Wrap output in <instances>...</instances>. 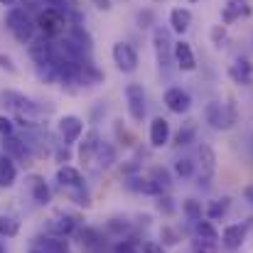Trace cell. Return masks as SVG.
<instances>
[{"label":"cell","mask_w":253,"mask_h":253,"mask_svg":"<svg viewBox=\"0 0 253 253\" xmlns=\"http://www.w3.org/2000/svg\"><path fill=\"white\" fill-rule=\"evenodd\" d=\"M5 27L10 30V35H12L20 44H27V42H32V35H35L37 22H32L30 15H27L22 7H10V10L5 12Z\"/></svg>","instance_id":"6da1fadb"},{"label":"cell","mask_w":253,"mask_h":253,"mask_svg":"<svg viewBox=\"0 0 253 253\" xmlns=\"http://www.w3.org/2000/svg\"><path fill=\"white\" fill-rule=\"evenodd\" d=\"M67 25H69V20H67L62 12L52 10V7H44V10H40V15H37V27H40V32H42L47 40L62 37L64 30H67Z\"/></svg>","instance_id":"7a4b0ae2"},{"label":"cell","mask_w":253,"mask_h":253,"mask_svg":"<svg viewBox=\"0 0 253 253\" xmlns=\"http://www.w3.org/2000/svg\"><path fill=\"white\" fill-rule=\"evenodd\" d=\"M126 103H128V113L135 123H143L145 118V111H148V96H145V88L143 84L133 82V84L126 86Z\"/></svg>","instance_id":"3957f363"},{"label":"cell","mask_w":253,"mask_h":253,"mask_svg":"<svg viewBox=\"0 0 253 253\" xmlns=\"http://www.w3.org/2000/svg\"><path fill=\"white\" fill-rule=\"evenodd\" d=\"M153 49H155V57H158V64L163 69H168L169 62L174 59V42L169 40V32L163 27H155L153 30Z\"/></svg>","instance_id":"277c9868"},{"label":"cell","mask_w":253,"mask_h":253,"mask_svg":"<svg viewBox=\"0 0 253 253\" xmlns=\"http://www.w3.org/2000/svg\"><path fill=\"white\" fill-rule=\"evenodd\" d=\"M111 54H113V62H116L118 72L133 74V72L138 69V52H135L133 44H128V42H116Z\"/></svg>","instance_id":"5b68a950"},{"label":"cell","mask_w":253,"mask_h":253,"mask_svg":"<svg viewBox=\"0 0 253 253\" xmlns=\"http://www.w3.org/2000/svg\"><path fill=\"white\" fill-rule=\"evenodd\" d=\"M0 98L10 106V108H15L17 113H22V116H37V113H42V106H37L30 96H25V93H17V91H10V88H5V91H0Z\"/></svg>","instance_id":"8992f818"},{"label":"cell","mask_w":253,"mask_h":253,"mask_svg":"<svg viewBox=\"0 0 253 253\" xmlns=\"http://www.w3.org/2000/svg\"><path fill=\"white\" fill-rule=\"evenodd\" d=\"M57 128H59V138L64 145H74L84 135V121L79 116H62Z\"/></svg>","instance_id":"52a82bcc"},{"label":"cell","mask_w":253,"mask_h":253,"mask_svg":"<svg viewBox=\"0 0 253 253\" xmlns=\"http://www.w3.org/2000/svg\"><path fill=\"white\" fill-rule=\"evenodd\" d=\"M27 54H30V59L35 62V67H37V64H52L54 57H57V47H54V42H49V40L42 37V40L30 42Z\"/></svg>","instance_id":"ba28073f"},{"label":"cell","mask_w":253,"mask_h":253,"mask_svg":"<svg viewBox=\"0 0 253 253\" xmlns=\"http://www.w3.org/2000/svg\"><path fill=\"white\" fill-rule=\"evenodd\" d=\"M163 101H165V106H168L172 113H179V116L192 108V96L182 86H169L168 91H165V96H163Z\"/></svg>","instance_id":"9c48e42d"},{"label":"cell","mask_w":253,"mask_h":253,"mask_svg":"<svg viewBox=\"0 0 253 253\" xmlns=\"http://www.w3.org/2000/svg\"><path fill=\"white\" fill-rule=\"evenodd\" d=\"M2 150L5 155H10L12 160H20L22 165H32V153H30V145L22 140V138H2Z\"/></svg>","instance_id":"30bf717a"},{"label":"cell","mask_w":253,"mask_h":253,"mask_svg":"<svg viewBox=\"0 0 253 253\" xmlns=\"http://www.w3.org/2000/svg\"><path fill=\"white\" fill-rule=\"evenodd\" d=\"M251 15V2L249 0H226L221 7V25H234L241 17Z\"/></svg>","instance_id":"8fae6325"},{"label":"cell","mask_w":253,"mask_h":253,"mask_svg":"<svg viewBox=\"0 0 253 253\" xmlns=\"http://www.w3.org/2000/svg\"><path fill=\"white\" fill-rule=\"evenodd\" d=\"M174 64L182 72H194L197 69V57H194V49H192L189 42H184V40L174 42Z\"/></svg>","instance_id":"7c38bea8"},{"label":"cell","mask_w":253,"mask_h":253,"mask_svg":"<svg viewBox=\"0 0 253 253\" xmlns=\"http://www.w3.org/2000/svg\"><path fill=\"white\" fill-rule=\"evenodd\" d=\"M204 121L214 128V130H226L229 121H226V106L219 101H209L204 106Z\"/></svg>","instance_id":"4fadbf2b"},{"label":"cell","mask_w":253,"mask_h":253,"mask_svg":"<svg viewBox=\"0 0 253 253\" xmlns=\"http://www.w3.org/2000/svg\"><path fill=\"white\" fill-rule=\"evenodd\" d=\"M246 231H249V224H229L221 234V244L229 249V251H236L244 246L246 241Z\"/></svg>","instance_id":"5bb4252c"},{"label":"cell","mask_w":253,"mask_h":253,"mask_svg":"<svg viewBox=\"0 0 253 253\" xmlns=\"http://www.w3.org/2000/svg\"><path fill=\"white\" fill-rule=\"evenodd\" d=\"M229 77L241 86H251L253 84V64L246 57H239L231 67H229Z\"/></svg>","instance_id":"9a60e30c"},{"label":"cell","mask_w":253,"mask_h":253,"mask_svg":"<svg viewBox=\"0 0 253 253\" xmlns=\"http://www.w3.org/2000/svg\"><path fill=\"white\" fill-rule=\"evenodd\" d=\"M169 143V123L168 118L163 116H155L153 123H150V145L153 148H165Z\"/></svg>","instance_id":"2e32d148"},{"label":"cell","mask_w":253,"mask_h":253,"mask_svg":"<svg viewBox=\"0 0 253 253\" xmlns=\"http://www.w3.org/2000/svg\"><path fill=\"white\" fill-rule=\"evenodd\" d=\"M98 145H101V138H98V133H96V130L84 133V140L79 143V160H82L84 165H88V163H93V160H96Z\"/></svg>","instance_id":"e0dca14e"},{"label":"cell","mask_w":253,"mask_h":253,"mask_svg":"<svg viewBox=\"0 0 253 253\" xmlns=\"http://www.w3.org/2000/svg\"><path fill=\"white\" fill-rule=\"evenodd\" d=\"M57 182L62 189H74V187H84V177L82 172L72 165H62L57 169Z\"/></svg>","instance_id":"ac0fdd59"},{"label":"cell","mask_w":253,"mask_h":253,"mask_svg":"<svg viewBox=\"0 0 253 253\" xmlns=\"http://www.w3.org/2000/svg\"><path fill=\"white\" fill-rule=\"evenodd\" d=\"M197 158H199L202 177H204V179H209V177L216 172V153H214V148H211V145H207V143H202V145H199Z\"/></svg>","instance_id":"d6986e66"},{"label":"cell","mask_w":253,"mask_h":253,"mask_svg":"<svg viewBox=\"0 0 253 253\" xmlns=\"http://www.w3.org/2000/svg\"><path fill=\"white\" fill-rule=\"evenodd\" d=\"M189 25H192V10L189 7H172V12H169V27H172V32L184 35L189 30Z\"/></svg>","instance_id":"ffe728a7"},{"label":"cell","mask_w":253,"mask_h":253,"mask_svg":"<svg viewBox=\"0 0 253 253\" xmlns=\"http://www.w3.org/2000/svg\"><path fill=\"white\" fill-rule=\"evenodd\" d=\"M30 189H32V199L40 204V207H47L52 202V189L49 184L40 177V174H32L30 177Z\"/></svg>","instance_id":"44dd1931"},{"label":"cell","mask_w":253,"mask_h":253,"mask_svg":"<svg viewBox=\"0 0 253 253\" xmlns=\"http://www.w3.org/2000/svg\"><path fill=\"white\" fill-rule=\"evenodd\" d=\"M15 179H17V165H15V160H12L10 155L2 153V155H0V189L12 187Z\"/></svg>","instance_id":"7402d4cb"},{"label":"cell","mask_w":253,"mask_h":253,"mask_svg":"<svg viewBox=\"0 0 253 253\" xmlns=\"http://www.w3.org/2000/svg\"><path fill=\"white\" fill-rule=\"evenodd\" d=\"M194 234H197L199 241H209V244H216V241H219V231H216V226L211 224V219H199V221H194Z\"/></svg>","instance_id":"603a6c76"},{"label":"cell","mask_w":253,"mask_h":253,"mask_svg":"<svg viewBox=\"0 0 253 253\" xmlns=\"http://www.w3.org/2000/svg\"><path fill=\"white\" fill-rule=\"evenodd\" d=\"M42 253H69V241L64 236H47L37 246Z\"/></svg>","instance_id":"cb8c5ba5"},{"label":"cell","mask_w":253,"mask_h":253,"mask_svg":"<svg viewBox=\"0 0 253 253\" xmlns=\"http://www.w3.org/2000/svg\"><path fill=\"white\" fill-rule=\"evenodd\" d=\"M101 241H103L101 231H96V229H91V226L79 229V244H82L84 249L93 251V249H98V246H101Z\"/></svg>","instance_id":"d4e9b609"},{"label":"cell","mask_w":253,"mask_h":253,"mask_svg":"<svg viewBox=\"0 0 253 253\" xmlns=\"http://www.w3.org/2000/svg\"><path fill=\"white\" fill-rule=\"evenodd\" d=\"M194 138H197V126H194V121H189V123H184V126L177 130V135H174V145H177V148L192 145Z\"/></svg>","instance_id":"484cf974"},{"label":"cell","mask_w":253,"mask_h":253,"mask_svg":"<svg viewBox=\"0 0 253 253\" xmlns=\"http://www.w3.org/2000/svg\"><path fill=\"white\" fill-rule=\"evenodd\" d=\"M106 231L113 234V236H123V234L130 231V221L123 219V216H111V219L106 221Z\"/></svg>","instance_id":"4316f807"},{"label":"cell","mask_w":253,"mask_h":253,"mask_svg":"<svg viewBox=\"0 0 253 253\" xmlns=\"http://www.w3.org/2000/svg\"><path fill=\"white\" fill-rule=\"evenodd\" d=\"M20 234V224L12 219V216H5L0 214V239H12Z\"/></svg>","instance_id":"83f0119b"},{"label":"cell","mask_w":253,"mask_h":253,"mask_svg":"<svg viewBox=\"0 0 253 253\" xmlns=\"http://www.w3.org/2000/svg\"><path fill=\"white\" fill-rule=\"evenodd\" d=\"M96 158H98V165H101V168H111V165L116 163V148L108 145V143H101Z\"/></svg>","instance_id":"f1b7e54d"},{"label":"cell","mask_w":253,"mask_h":253,"mask_svg":"<svg viewBox=\"0 0 253 253\" xmlns=\"http://www.w3.org/2000/svg\"><path fill=\"white\" fill-rule=\"evenodd\" d=\"M182 211H184V216H187L189 221H199L202 214H204L202 202H197V199H184V202H182Z\"/></svg>","instance_id":"f546056e"},{"label":"cell","mask_w":253,"mask_h":253,"mask_svg":"<svg viewBox=\"0 0 253 253\" xmlns=\"http://www.w3.org/2000/svg\"><path fill=\"white\" fill-rule=\"evenodd\" d=\"M37 79L44 82V84H59V77H57L54 62H52V64H37Z\"/></svg>","instance_id":"4dcf8cb0"},{"label":"cell","mask_w":253,"mask_h":253,"mask_svg":"<svg viewBox=\"0 0 253 253\" xmlns=\"http://www.w3.org/2000/svg\"><path fill=\"white\" fill-rule=\"evenodd\" d=\"M160 189H168L169 184H172V177H169V172L165 168H153L150 169V174H148Z\"/></svg>","instance_id":"1f68e13d"},{"label":"cell","mask_w":253,"mask_h":253,"mask_svg":"<svg viewBox=\"0 0 253 253\" xmlns=\"http://www.w3.org/2000/svg\"><path fill=\"white\" fill-rule=\"evenodd\" d=\"M226 209H229V197H224V199H219V202H211V204L207 207V216H209V219H219V216L226 214Z\"/></svg>","instance_id":"d6a6232c"},{"label":"cell","mask_w":253,"mask_h":253,"mask_svg":"<svg viewBox=\"0 0 253 253\" xmlns=\"http://www.w3.org/2000/svg\"><path fill=\"white\" fill-rule=\"evenodd\" d=\"M194 169H197V165H194V160H189V158H182V160L174 163V174H177V177H192Z\"/></svg>","instance_id":"836d02e7"},{"label":"cell","mask_w":253,"mask_h":253,"mask_svg":"<svg viewBox=\"0 0 253 253\" xmlns=\"http://www.w3.org/2000/svg\"><path fill=\"white\" fill-rule=\"evenodd\" d=\"M211 42H214V47H216V49L226 47V42H229L226 25H214V27H211Z\"/></svg>","instance_id":"e575fe53"},{"label":"cell","mask_w":253,"mask_h":253,"mask_svg":"<svg viewBox=\"0 0 253 253\" xmlns=\"http://www.w3.org/2000/svg\"><path fill=\"white\" fill-rule=\"evenodd\" d=\"M155 207H158V211H163L165 216H169V214H174V199L172 197H168V194H160L158 197V202H155Z\"/></svg>","instance_id":"d590c367"},{"label":"cell","mask_w":253,"mask_h":253,"mask_svg":"<svg viewBox=\"0 0 253 253\" xmlns=\"http://www.w3.org/2000/svg\"><path fill=\"white\" fill-rule=\"evenodd\" d=\"M224 106H226V121H229V128H234V126L239 123V108H236V101H234V96H229Z\"/></svg>","instance_id":"8d00e7d4"},{"label":"cell","mask_w":253,"mask_h":253,"mask_svg":"<svg viewBox=\"0 0 253 253\" xmlns=\"http://www.w3.org/2000/svg\"><path fill=\"white\" fill-rule=\"evenodd\" d=\"M160 239H163V246H177V244H179V234H177L172 226H163Z\"/></svg>","instance_id":"74e56055"},{"label":"cell","mask_w":253,"mask_h":253,"mask_svg":"<svg viewBox=\"0 0 253 253\" xmlns=\"http://www.w3.org/2000/svg\"><path fill=\"white\" fill-rule=\"evenodd\" d=\"M47 5H49L52 10L62 12L67 20H69V15H72V10H74V5H69V0H47Z\"/></svg>","instance_id":"f35d334b"},{"label":"cell","mask_w":253,"mask_h":253,"mask_svg":"<svg viewBox=\"0 0 253 253\" xmlns=\"http://www.w3.org/2000/svg\"><path fill=\"white\" fill-rule=\"evenodd\" d=\"M0 69L7 72V74H17V64H15V59H12L10 54H2V52H0Z\"/></svg>","instance_id":"ab89813d"},{"label":"cell","mask_w":253,"mask_h":253,"mask_svg":"<svg viewBox=\"0 0 253 253\" xmlns=\"http://www.w3.org/2000/svg\"><path fill=\"white\" fill-rule=\"evenodd\" d=\"M15 135V123L7 116H0V138H10Z\"/></svg>","instance_id":"60d3db41"},{"label":"cell","mask_w":253,"mask_h":253,"mask_svg":"<svg viewBox=\"0 0 253 253\" xmlns=\"http://www.w3.org/2000/svg\"><path fill=\"white\" fill-rule=\"evenodd\" d=\"M140 253H168V249L160 241H143L140 244Z\"/></svg>","instance_id":"b9f144b4"},{"label":"cell","mask_w":253,"mask_h":253,"mask_svg":"<svg viewBox=\"0 0 253 253\" xmlns=\"http://www.w3.org/2000/svg\"><path fill=\"white\" fill-rule=\"evenodd\" d=\"M116 135H118V140H123L121 145H126V148H130V145H133V135L121 126V121H116Z\"/></svg>","instance_id":"7bdbcfd3"},{"label":"cell","mask_w":253,"mask_h":253,"mask_svg":"<svg viewBox=\"0 0 253 253\" xmlns=\"http://www.w3.org/2000/svg\"><path fill=\"white\" fill-rule=\"evenodd\" d=\"M192 251L194 253H219L216 251V244H209V241H194V246H192Z\"/></svg>","instance_id":"ee69618b"},{"label":"cell","mask_w":253,"mask_h":253,"mask_svg":"<svg viewBox=\"0 0 253 253\" xmlns=\"http://www.w3.org/2000/svg\"><path fill=\"white\" fill-rule=\"evenodd\" d=\"M153 20H155L153 10H143V12H138V27H150Z\"/></svg>","instance_id":"f6af8a7d"},{"label":"cell","mask_w":253,"mask_h":253,"mask_svg":"<svg viewBox=\"0 0 253 253\" xmlns=\"http://www.w3.org/2000/svg\"><path fill=\"white\" fill-rule=\"evenodd\" d=\"M72 160V153H69V145L62 143V148H57V163H69Z\"/></svg>","instance_id":"bcb514c9"},{"label":"cell","mask_w":253,"mask_h":253,"mask_svg":"<svg viewBox=\"0 0 253 253\" xmlns=\"http://www.w3.org/2000/svg\"><path fill=\"white\" fill-rule=\"evenodd\" d=\"M93 2H96V7H98V10H111V7H113V5H111V0H93Z\"/></svg>","instance_id":"7dc6e473"},{"label":"cell","mask_w":253,"mask_h":253,"mask_svg":"<svg viewBox=\"0 0 253 253\" xmlns=\"http://www.w3.org/2000/svg\"><path fill=\"white\" fill-rule=\"evenodd\" d=\"M244 197H246V199H249V202L253 204V184H249V187L244 189Z\"/></svg>","instance_id":"c3c4849f"},{"label":"cell","mask_w":253,"mask_h":253,"mask_svg":"<svg viewBox=\"0 0 253 253\" xmlns=\"http://www.w3.org/2000/svg\"><path fill=\"white\" fill-rule=\"evenodd\" d=\"M0 253H7V249H5V241L0 239Z\"/></svg>","instance_id":"681fc988"},{"label":"cell","mask_w":253,"mask_h":253,"mask_svg":"<svg viewBox=\"0 0 253 253\" xmlns=\"http://www.w3.org/2000/svg\"><path fill=\"white\" fill-rule=\"evenodd\" d=\"M0 5H15V0H0Z\"/></svg>","instance_id":"f907efd6"}]
</instances>
